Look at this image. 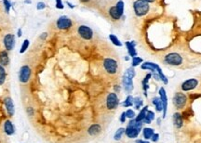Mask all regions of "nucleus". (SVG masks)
Segmentation results:
<instances>
[{
    "label": "nucleus",
    "instance_id": "obj_1",
    "mask_svg": "<svg viewBox=\"0 0 201 143\" xmlns=\"http://www.w3.org/2000/svg\"><path fill=\"white\" fill-rule=\"evenodd\" d=\"M142 122H137L134 119H130V121L129 122L126 129H125V134L129 138H136L139 135L140 132L142 131Z\"/></svg>",
    "mask_w": 201,
    "mask_h": 143
},
{
    "label": "nucleus",
    "instance_id": "obj_2",
    "mask_svg": "<svg viewBox=\"0 0 201 143\" xmlns=\"http://www.w3.org/2000/svg\"><path fill=\"white\" fill-rule=\"evenodd\" d=\"M141 68L142 70H147V71H150L151 74H154V73H157L160 76V80L165 84L167 85L168 83V78L166 77V75L163 74L162 72V69L160 68V66L155 62H151V61H145L143 62L142 65H141Z\"/></svg>",
    "mask_w": 201,
    "mask_h": 143
},
{
    "label": "nucleus",
    "instance_id": "obj_3",
    "mask_svg": "<svg viewBox=\"0 0 201 143\" xmlns=\"http://www.w3.org/2000/svg\"><path fill=\"white\" fill-rule=\"evenodd\" d=\"M149 9H150L149 3L144 1V0H136L133 3V10L136 16L138 17L145 16L148 13Z\"/></svg>",
    "mask_w": 201,
    "mask_h": 143
},
{
    "label": "nucleus",
    "instance_id": "obj_4",
    "mask_svg": "<svg viewBox=\"0 0 201 143\" xmlns=\"http://www.w3.org/2000/svg\"><path fill=\"white\" fill-rule=\"evenodd\" d=\"M182 57L176 52L168 53L164 57V62L170 66H180L181 64H182Z\"/></svg>",
    "mask_w": 201,
    "mask_h": 143
},
{
    "label": "nucleus",
    "instance_id": "obj_5",
    "mask_svg": "<svg viewBox=\"0 0 201 143\" xmlns=\"http://www.w3.org/2000/svg\"><path fill=\"white\" fill-rule=\"evenodd\" d=\"M172 101H173V105L177 110H182L186 105L187 97L182 92H177L174 94Z\"/></svg>",
    "mask_w": 201,
    "mask_h": 143
},
{
    "label": "nucleus",
    "instance_id": "obj_6",
    "mask_svg": "<svg viewBox=\"0 0 201 143\" xmlns=\"http://www.w3.org/2000/svg\"><path fill=\"white\" fill-rule=\"evenodd\" d=\"M103 68L107 74H116L117 69H118V64H117L116 60L111 59V58H106L103 60Z\"/></svg>",
    "mask_w": 201,
    "mask_h": 143
},
{
    "label": "nucleus",
    "instance_id": "obj_7",
    "mask_svg": "<svg viewBox=\"0 0 201 143\" xmlns=\"http://www.w3.org/2000/svg\"><path fill=\"white\" fill-rule=\"evenodd\" d=\"M77 34L84 40H91L93 37V31L87 25H80L77 28Z\"/></svg>",
    "mask_w": 201,
    "mask_h": 143
},
{
    "label": "nucleus",
    "instance_id": "obj_8",
    "mask_svg": "<svg viewBox=\"0 0 201 143\" xmlns=\"http://www.w3.org/2000/svg\"><path fill=\"white\" fill-rule=\"evenodd\" d=\"M31 68L28 65H24L21 67L19 71V80L21 83H27L31 78Z\"/></svg>",
    "mask_w": 201,
    "mask_h": 143
},
{
    "label": "nucleus",
    "instance_id": "obj_9",
    "mask_svg": "<svg viewBox=\"0 0 201 143\" xmlns=\"http://www.w3.org/2000/svg\"><path fill=\"white\" fill-rule=\"evenodd\" d=\"M119 104L118 97L116 93H109L106 97V107L108 110H116Z\"/></svg>",
    "mask_w": 201,
    "mask_h": 143
},
{
    "label": "nucleus",
    "instance_id": "obj_10",
    "mask_svg": "<svg viewBox=\"0 0 201 143\" xmlns=\"http://www.w3.org/2000/svg\"><path fill=\"white\" fill-rule=\"evenodd\" d=\"M72 25H73V23L71 19H69L66 16L60 17L56 22V26L60 30H68L72 27Z\"/></svg>",
    "mask_w": 201,
    "mask_h": 143
},
{
    "label": "nucleus",
    "instance_id": "obj_11",
    "mask_svg": "<svg viewBox=\"0 0 201 143\" xmlns=\"http://www.w3.org/2000/svg\"><path fill=\"white\" fill-rule=\"evenodd\" d=\"M159 98L162 101V106H163V118H165L167 116V109H168V96H167V92L165 90L164 87H160L159 91Z\"/></svg>",
    "mask_w": 201,
    "mask_h": 143
},
{
    "label": "nucleus",
    "instance_id": "obj_12",
    "mask_svg": "<svg viewBox=\"0 0 201 143\" xmlns=\"http://www.w3.org/2000/svg\"><path fill=\"white\" fill-rule=\"evenodd\" d=\"M198 85V81L194 78H190L185 80L182 84H181V90L182 91H191L193 89H194Z\"/></svg>",
    "mask_w": 201,
    "mask_h": 143
},
{
    "label": "nucleus",
    "instance_id": "obj_13",
    "mask_svg": "<svg viewBox=\"0 0 201 143\" xmlns=\"http://www.w3.org/2000/svg\"><path fill=\"white\" fill-rule=\"evenodd\" d=\"M3 43H4L5 48L8 51L12 50L13 48H14V46H15V36H14V35H12V34H7L5 36V37H4Z\"/></svg>",
    "mask_w": 201,
    "mask_h": 143
},
{
    "label": "nucleus",
    "instance_id": "obj_14",
    "mask_svg": "<svg viewBox=\"0 0 201 143\" xmlns=\"http://www.w3.org/2000/svg\"><path fill=\"white\" fill-rule=\"evenodd\" d=\"M122 84H123L124 90L127 93H130L133 90V81H132L131 78H129V77H128L126 75H123Z\"/></svg>",
    "mask_w": 201,
    "mask_h": 143
},
{
    "label": "nucleus",
    "instance_id": "obj_15",
    "mask_svg": "<svg viewBox=\"0 0 201 143\" xmlns=\"http://www.w3.org/2000/svg\"><path fill=\"white\" fill-rule=\"evenodd\" d=\"M108 14L110 16V18L113 20V21H118L121 19V17L123 16V13H121L118 9L116 8V6H114V7H111L109 9V11H108Z\"/></svg>",
    "mask_w": 201,
    "mask_h": 143
},
{
    "label": "nucleus",
    "instance_id": "obj_16",
    "mask_svg": "<svg viewBox=\"0 0 201 143\" xmlns=\"http://www.w3.org/2000/svg\"><path fill=\"white\" fill-rule=\"evenodd\" d=\"M172 123L174 124V126L178 129L181 128L182 125H183V119H182V116L180 112H175L173 115H172Z\"/></svg>",
    "mask_w": 201,
    "mask_h": 143
},
{
    "label": "nucleus",
    "instance_id": "obj_17",
    "mask_svg": "<svg viewBox=\"0 0 201 143\" xmlns=\"http://www.w3.org/2000/svg\"><path fill=\"white\" fill-rule=\"evenodd\" d=\"M4 103H5V107H6V110L9 113L10 116H12L14 114V104H13V101L11 99V98L8 97L4 99Z\"/></svg>",
    "mask_w": 201,
    "mask_h": 143
},
{
    "label": "nucleus",
    "instance_id": "obj_18",
    "mask_svg": "<svg viewBox=\"0 0 201 143\" xmlns=\"http://www.w3.org/2000/svg\"><path fill=\"white\" fill-rule=\"evenodd\" d=\"M4 131L9 136H11V135H13L15 133L14 125H13V124L10 120H7L5 122V124H4Z\"/></svg>",
    "mask_w": 201,
    "mask_h": 143
},
{
    "label": "nucleus",
    "instance_id": "obj_19",
    "mask_svg": "<svg viewBox=\"0 0 201 143\" xmlns=\"http://www.w3.org/2000/svg\"><path fill=\"white\" fill-rule=\"evenodd\" d=\"M101 131H102V127H101V125L98 124H91V125L89 127V129H88V133H89V135H90V136H97V135H99V134L101 133Z\"/></svg>",
    "mask_w": 201,
    "mask_h": 143
},
{
    "label": "nucleus",
    "instance_id": "obj_20",
    "mask_svg": "<svg viewBox=\"0 0 201 143\" xmlns=\"http://www.w3.org/2000/svg\"><path fill=\"white\" fill-rule=\"evenodd\" d=\"M135 43L132 41V42H126V47L128 48V53L129 55L133 58V57H136L137 56V51L135 49Z\"/></svg>",
    "mask_w": 201,
    "mask_h": 143
},
{
    "label": "nucleus",
    "instance_id": "obj_21",
    "mask_svg": "<svg viewBox=\"0 0 201 143\" xmlns=\"http://www.w3.org/2000/svg\"><path fill=\"white\" fill-rule=\"evenodd\" d=\"M10 63V58L9 54L6 50H3L0 52V65L2 66H7Z\"/></svg>",
    "mask_w": 201,
    "mask_h": 143
},
{
    "label": "nucleus",
    "instance_id": "obj_22",
    "mask_svg": "<svg viewBox=\"0 0 201 143\" xmlns=\"http://www.w3.org/2000/svg\"><path fill=\"white\" fill-rule=\"evenodd\" d=\"M151 77H152V74H151V73H150V74H147L145 75V77L143 78V80L142 81V89H143V91H144V96H145V97H147V90H148V88H149L148 82H149V80H150Z\"/></svg>",
    "mask_w": 201,
    "mask_h": 143
},
{
    "label": "nucleus",
    "instance_id": "obj_23",
    "mask_svg": "<svg viewBox=\"0 0 201 143\" xmlns=\"http://www.w3.org/2000/svg\"><path fill=\"white\" fill-rule=\"evenodd\" d=\"M154 134H155V130L153 128H150V127L142 128V136L145 140H150Z\"/></svg>",
    "mask_w": 201,
    "mask_h": 143
},
{
    "label": "nucleus",
    "instance_id": "obj_24",
    "mask_svg": "<svg viewBox=\"0 0 201 143\" xmlns=\"http://www.w3.org/2000/svg\"><path fill=\"white\" fill-rule=\"evenodd\" d=\"M152 103L155 105V110L157 111V112L163 111L162 101H161V99H160V98H159V97H155V98H153V99H152Z\"/></svg>",
    "mask_w": 201,
    "mask_h": 143
},
{
    "label": "nucleus",
    "instance_id": "obj_25",
    "mask_svg": "<svg viewBox=\"0 0 201 143\" xmlns=\"http://www.w3.org/2000/svg\"><path fill=\"white\" fill-rule=\"evenodd\" d=\"M147 111H148V106H144V107L140 111L139 114L135 117V120H136L137 122H142L143 119H144V117H145V115H146V113H147Z\"/></svg>",
    "mask_w": 201,
    "mask_h": 143
},
{
    "label": "nucleus",
    "instance_id": "obj_26",
    "mask_svg": "<svg viewBox=\"0 0 201 143\" xmlns=\"http://www.w3.org/2000/svg\"><path fill=\"white\" fill-rule=\"evenodd\" d=\"M155 112L148 110V111H147V113H146V115H145V117H144L142 123H143V124H151V123L153 122V120L155 119Z\"/></svg>",
    "mask_w": 201,
    "mask_h": 143
},
{
    "label": "nucleus",
    "instance_id": "obj_27",
    "mask_svg": "<svg viewBox=\"0 0 201 143\" xmlns=\"http://www.w3.org/2000/svg\"><path fill=\"white\" fill-rule=\"evenodd\" d=\"M143 105V100L140 97H135L133 98V106L135 107L136 110H140Z\"/></svg>",
    "mask_w": 201,
    "mask_h": 143
},
{
    "label": "nucleus",
    "instance_id": "obj_28",
    "mask_svg": "<svg viewBox=\"0 0 201 143\" xmlns=\"http://www.w3.org/2000/svg\"><path fill=\"white\" fill-rule=\"evenodd\" d=\"M124 134H125V128H123V127L118 128L116 130V132L115 133V135H114V139L115 140H120Z\"/></svg>",
    "mask_w": 201,
    "mask_h": 143
},
{
    "label": "nucleus",
    "instance_id": "obj_29",
    "mask_svg": "<svg viewBox=\"0 0 201 143\" xmlns=\"http://www.w3.org/2000/svg\"><path fill=\"white\" fill-rule=\"evenodd\" d=\"M5 80H6V71L2 65H0V86L5 83Z\"/></svg>",
    "mask_w": 201,
    "mask_h": 143
},
{
    "label": "nucleus",
    "instance_id": "obj_30",
    "mask_svg": "<svg viewBox=\"0 0 201 143\" xmlns=\"http://www.w3.org/2000/svg\"><path fill=\"white\" fill-rule=\"evenodd\" d=\"M109 39L110 41L116 47H122V43L120 42V40L117 38V36H116L115 35H110L109 36Z\"/></svg>",
    "mask_w": 201,
    "mask_h": 143
},
{
    "label": "nucleus",
    "instance_id": "obj_31",
    "mask_svg": "<svg viewBox=\"0 0 201 143\" xmlns=\"http://www.w3.org/2000/svg\"><path fill=\"white\" fill-rule=\"evenodd\" d=\"M122 105H123L124 107H131V106H133V97L130 96V95H129V96L126 98L125 101L122 103Z\"/></svg>",
    "mask_w": 201,
    "mask_h": 143
},
{
    "label": "nucleus",
    "instance_id": "obj_32",
    "mask_svg": "<svg viewBox=\"0 0 201 143\" xmlns=\"http://www.w3.org/2000/svg\"><path fill=\"white\" fill-rule=\"evenodd\" d=\"M124 75H126V76H128V77H129V78L133 79V78L135 77V75H136V73H135V70H134V68H133V67H130V68L127 69V71L125 72Z\"/></svg>",
    "mask_w": 201,
    "mask_h": 143
},
{
    "label": "nucleus",
    "instance_id": "obj_33",
    "mask_svg": "<svg viewBox=\"0 0 201 143\" xmlns=\"http://www.w3.org/2000/svg\"><path fill=\"white\" fill-rule=\"evenodd\" d=\"M143 61H142V58H140V57H133L132 58V64H131V67H136V66H138V65H140L142 62Z\"/></svg>",
    "mask_w": 201,
    "mask_h": 143
},
{
    "label": "nucleus",
    "instance_id": "obj_34",
    "mask_svg": "<svg viewBox=\"0 0 201 143\" xmlns=\"http://www.w3.org/2000/svg\"><path fill=\"white\" fill-rule=\"evenodd\" d=\"M29 45H30L29 40H28V39H25V40L24 41V43H23V46H22V48H21V50H20V53H24V52L28 49Z\"/></svg>",
    "mask_w": 201,
    "mask_h": 143
},
{
    "label": "nucleus",
    "instance_id": "obj_35",
    "mask_svg": "<svg viewBox=\"0 0 201 143\" xmlns=\"http://www.w3.org/2000/svg\"><path fill=\"white\" fill-rule=\"evenodd\" d=\"M125 112H126V116H127V118H129V119H134V118L136 117V114H135L134 111H133V110H131V109H129V110H127Z\"/></svg>",
    "mask_w": 201,
    "mask_h": 143
},
{
    "label": "nucleus",
    "instance_id": "obj_36",
    "mask_svg": "<svg viewBox=\"0 0 201 143\" xmlns=\"http://www.w3.org/2000/svg\"><path fill=\"white\" fill-rule=\"evenodd\" d=\"M3 3H4V7H5V11L7 13L10 12V10L11 8V4L10 3L9 0H3Z\"/></svg>",
    "mask_w": 201,
    "mask_h": 143
},
{
    "label": "nucleus",
    "instance_id": "obj_37",
    "mask_svg": "<svg viewBox=\"0 0 201 143\" xmlns=\"http://www.w3.org/2000/svg\"><path fill=\"white\" fill-rule=\"evenodd\" d=\"M55 1H56V8L58 10H63L64 8L63 4L62 2V0H55Z\"/></svg>",
    "mask_w": 201,
    "mask_h": 143
},
{
    "label": "nucleus",
    "instance_id": "obj_38",
    "mask_svg": "<svg viewBox=\"0 0 201 143\" xmlns=\"http://www.w3.org/2000/svg\"><path fill=\"white\" fill-rule=\"evenodd\" d=\"M158 139H159V134H158V133H155V134L152 136V137H151L150 140H152L153 142H157Z\"/></svg>",
    "mask_w": 201,
    "mask_h": 143
},
{
    "label": "nucleus",
    "instance_id": "obj_39",
    "mask_svg": "<svg viewBox=\"0 0 201 143\" xmlns=\"http://www.w3.org/2000/svg\"><path fill=\"white\" fill-rule=\"evenodd\" d=\"M45 8H46V5H45V3H43V2H38L37 5V9L38 11H42V10H44Z\"/></svg>",
    "mask_w": 201,
    "mask_h": 143
},
{
    "label": "nucleus",
    "instance_id": "obj_40",
    "mask_svg": "<svg viewBox=\"0 0 201 143\" xmlns=\"http://www.w3.org/2000/svg\"><path fill=\"white\" fill-rule=\"evenodd\" d=\"M126 119H127V116H126V112H122L121 116H120V122L121 123H125L126 122Z\"/></svg>",
    "mask_w": 201,
    "mask_h": 143
},
{
    "label": "nucleus",
    "instance_id": "obj_41",
    "mask_svg": "<svg viewBox=\"0 0 201 143\" xmlns=\"http://www.w3.org/2000/svg\"><path fill=\"white\" fill-rule=\"evenodd\" d=\"M136 143H150V142L148 140H145V139H137Z\"/></svg>",
    "mask_w": 201,
    "mask_h": 143
},
{
    "label": "nucleus",
    "instance_id": "obj_42",
    "mask_svg": "<svg viewBox=\"0 0 201 143\" xmlns=\"http://www.w3.org/2000/svg\"><path fill=\"white\" fill-rule=\"evenodd\" d=\"M47 36H48V35H47V33H44V34H42V36H40V38H41V39H44V38H46V37H47Z\"/></svg>",
    "mask_w": 201,
    "mask_h": 143
},
{
    "label": "nucleus",
    "instance_id": "obj_43",
    "mask_svg": "<svg viewBox=\"0 0 201 143\" xmlns=\"http://www.w3.org/2000/svg\"><path fill=\"white\" fill-rule=\"evenodd\" d=\"M22 34H23L22 30H21V29H19V30H18V36H19V37H21V36H23Z\"/></svg>",
    "mask_w": 201,
    "mask_h": 143
},
{
    "label": "nucleus",
    "instance_id": "obj_44",
    "mask_svg": "<svg viewBox=\"0 0 201 143\" xmlns=\"http://www.w3.org/2000/svg\"><path fill=\"white\" fill-rule=\"evenodd\" d=\"M90 1V0H80V2H82V3H88Z\"/></svg>",
    "mask_w": 201,
    "mask_h": 143
},
{
    "label": "nucleus",
    "instance_id": "obj_45",
    "mask_svg": "<svg viewBox=\"0 0 201 143\" xmlns=\"http://www.w3.org/2000/svg\"><path fill=\"white\" fill-rule=\"evenodd\" d=\"M144 1H146L147 3H152V2L155 1V0H144Z\"/></svg>",
    "mask_w": 201,
    "mask_h": 143
},
{
    "label": "nucleus",
    "instance_id": "obj_46",
    "mask_svg": "<svg viewBox=\"0 0 201 143\" xmlns=\"http://www.w3.org/2000/svg\"><path fill=\"white\" fill-rule=\"evenodd\" d=\"M67 4L69 5V7H70L71 9H74V8H75V6H72V4H70L69 2H67Z\"/></svg>",
    "mask_w": 201,
    "mask_h": 143
},
{
    "label": "nucleus",
    "instance_id": "obj_47",
    "mask_svg": "<svg viewBox=\"0 0 201 143\" xmlns=\"http://www.w3.org/2000/svg\"><path fill=\"white\" fill-rule=\"evenodd\" d=\"M25 3H31V0H25Z\"/></svg>",
    "mask_w": 201,
    "mask_h": 143
}]
</instances>
